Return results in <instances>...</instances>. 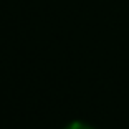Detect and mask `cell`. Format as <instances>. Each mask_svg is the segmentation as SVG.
<instances>
[{"label":"cell","instance_id":"6da1fadb","mask_svg":"<svg viewBox=\"0 0 129 129\" xmlns=\"http://www.w3.org/2000/svg\"><path fill=\"white\" fill-rule=\"evenodd\" d=\"M64 129H94V127H91V126H88V124H84V122H80V121H75V122H70L68 126Z\"/></svg>","mask_w":129,"mask_h":129}]
</instances>
